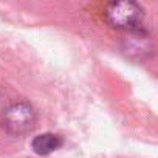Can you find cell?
Masks as SVG:
<instances>
[{"mask_svg":"<svg viewBox=\"0 0 158 158\" xmlns=\"http://www.w3.org/2000/svg\"><path fill=\"white\" fill-rule=\"evenodd\" d=\"M64 144L62 136L54 135V133H42L33 138L31 141V149L37 155H50L56 152L60 146Z\"/></svg>","mask_w":158,"mask_h":158,"instance_id":"obj_3","label":"cell"},{"mask_svg":"<svg viewBox=\"0 0 158 158\" xmlns=\"http://www.w3.org/2000/svg\"><path fill=\"white\" fill-rule=\"evenodd\" d=\"M36 124V113L28 102H16L10 106L2 115V127L13 136H22L33 130Z\"/></svg>","mask_w":158,"mask_h":158,"instance_id":"obj_2","label":"cell"},{"mask_svg":"<svg viewBox=\"0 0 158 158\" xmlns=\"http://www.w3.org/2000/svg\"><path fill=\"white\" fill-rule=\"evenodd\" d=\"M107 23L116 30L135 31L144 19V11L136 2H110L104 8Z\"/></svg>","mask_w":158,"mask_h":158,"instance_id":"obj_1","label":"cell"}]
</instances>
